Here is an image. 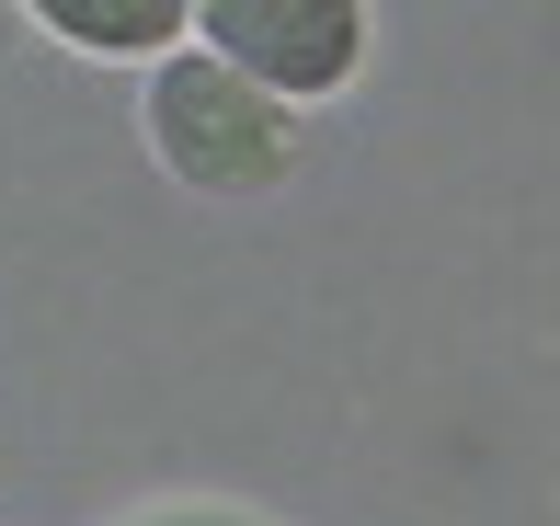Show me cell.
<instances>
[{
  "instance_id": "1",
  "label": "cell",
  "mask_w": 560,
  "mask_h": 526,
  "mask_svg": "<svg viewBox=\"0 0 560 526\" xmlns=\"http://www.w3.org/2000/svg\"><path fill=\"white\" fill-rule=\"evenodd\" d=\"M149 149L184 172L195 195H264L287 184L298 161V127L264 81H241L229 58H161L149 81Z\"/></svg>"
},
{
  "instance_id": "2",
  "label": "cell",
  "mask_w": 560,
  "mask_h": 526,
  "mask_svg": "<svg viewBox=\"0 0 560 526\" xmlns=\"http://www.w3.org/2000/svg\"><path fill=\"white\" fill-rule=\"evenodd\" d=\"M195 23H207V58L264 81L275 104L343 92L366 58V0H195Z\"/></svg>"
},
{
  "instance_id": "3",
  "label": "cell",
  "mask_w": 560,
  "mask_h": 526,
  "mask_svg": "<svg viewBox=\"0 0 560 526\" xmlns=\"http://www.w3.org/2000/svg\"><path fill=\"white\" fill-rule=\"evenodd\" d=\"M46 35L92 46V58H172V35L195 23V0H23Z\"/></svg>"
}]
</instances>
